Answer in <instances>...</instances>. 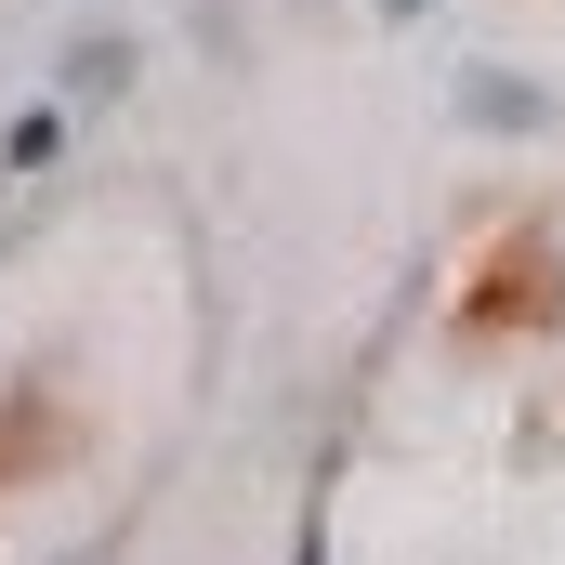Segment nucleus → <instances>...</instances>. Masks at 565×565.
<instances>
[{
  "mask_svg": "<svg viewBox=\"0 0 565 565\" xmlns=\"http://www.w3.org/2000/svg\"><path fill=\"white\" fill-rule=\"evenodd\" d=\"M395 13H422V0H395Z\"/></svg>",
  "mask_w": 565,
  "mask_h": 565,
  "instance_id": "f257e3e1",
  "label": "nucleus"
}]
</instances>
